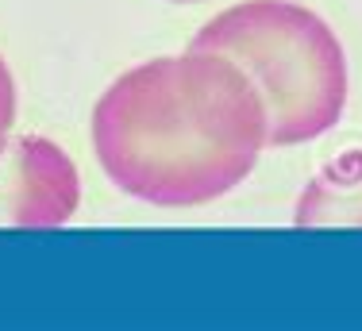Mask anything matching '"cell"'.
<instances>
[{
	"label": "cell",
	"mask_w": 362,
	"mask_h": 331,
	"mask_svg": "<svg viewBox=\"0 0 362 331\" xmlns=\"http://www.w3.org/2000/svg\"><path fill=\"white\" fill-rule=\"evenodd\" d=\"M266 104L220 50L151 58L100 93L93 151L124 197L197 208L243 185L266 151Z\"/></svg>",
	"instance_id": "obj_1"
},
{
	"label": "cell",
	"mask_w": 362,
	"mask_h": 331,
	"mask_svg": "<svg viewBox=\"0 0 362 331\" xmlns=\"http://www.w3.org/2000/svg\"><path fill=\"white\" fill-rule=\"evenodd\" d=\"M189 47L220 50L243 66L266 104V146L327 135L347 108V54L324 16L293 0H243L216 12Z\"/></svg>",
	"instance_id": "obj_2"
},
{
	"label": "cell",
	"mask_w": 362,
	"mask_h": 331,
	"mask_svg": "<svg viewBox=\"0 0 362 331\" xmlns=\"http://www.w3.org/2000/svg\"><path fill=\"white\" fill-rule=\"evenodd\" d=\"M16 185H12V220L23 228H54L77 212V170L70 154L50 139L28 135L16 143Z\"/></svg>",
	"instance_id": "obj_3"
},
{
	"label": "cell",
	"mask_w": 362,
	"mask_h": 331,
	"mask_svg": "<svg viewBox=\"0 0 362 331\" xmlns=\"http://www.w3.org/2000/svg\"><path fill=\"white\" fill-rule=\"evenodd\" d=\"M293 223L297 228H362V151L332 158L300 189Z\"/></svg>",
	"instance_id": "obj_4"
},
{
	"label": "cell",
	"mask_w": 362,
	"mask_h": 331,
	"mask_svg": "<svg viewBox=\"0 0 362 331\" xmlns=\"http://www.w3.org/2000/svg\"><path fill=\"white\" fill-rule=\"evenodd\" d=\"M16 124V81H12V69L0 58V158L8 151V135H12Z\"/></svg>",
	"instance_id": "obj_5"
},
{
	"label": "cell",
	"mask_w": 362,
	"mask_h": 331,
	"mask_svg": "<svg viewBox=\"0 0 362 331\" xmlns=\"http://www.w3.org/2000/svg\"><path fill=\"white\" fill-rule=\"evenodd\" d=\"M174 4H197V0H174Z\"/></svg>",
	"instance_id": "obj_6"
}]
</instances>
